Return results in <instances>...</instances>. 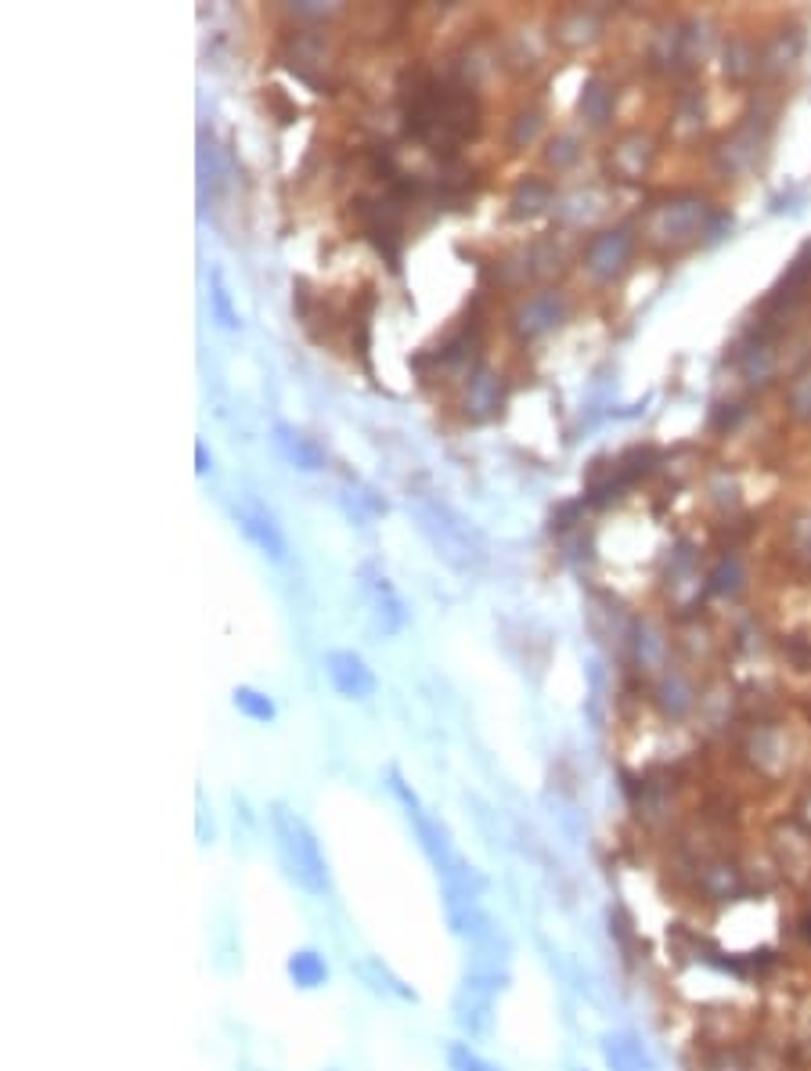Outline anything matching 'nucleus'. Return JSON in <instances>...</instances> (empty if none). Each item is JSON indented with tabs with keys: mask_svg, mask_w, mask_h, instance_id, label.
I'll use <instances>...</instances> for the list:
<instances>
[{
	"mask_svg": "<svg viewBox=\"0 0 811 1071\" xmlns=\"http://www.w3.org/2000/svg\"><path fill=\"white\" fill-rule=\"evenodd\" d=\"M267 819H270V838H275V852L281 858L286 877L300 891H307L311 899H325L328 888H332V877H328V858L322 852L317 833L311 830V822L281 802L270 805Z\"/></svg>",
	"mask_w": 811,
	"mask_h": 1071,
	"instance_id": "nucleus-1",
	"label": "nucleus"
},
{
	"mask_svg": "<svg viewBox=\"0 0 811 1071\" xmlns=\"http://www.w3.org/2000/svg\"><path fill=\"white\" fill-rule=\"evenodd\" d=\"M390 791H394L397 802H401L411 830H415V838H419V849H422V855L429 858V866L437 869V877L440 880L455 877L458 869L465 866V858L458 855L455 841H451V830L444 827V822L433 816L426 805H422V797L411 791V786L404 783V775L397 769H390Z\"/></svg>",
	"mask_w": 811,
	"mask_h": 1071,
	"instance_id": "nucleus-2",
	"label": "nucleus"
},
{
	"mask_svg": "<svg viewBox=\"0 0 811 1071\" xmlns=\"http://www.w3.org/2000/svg\"><path fill=\"white\" fill-rule=\"evenodd\" d=\"M415 513H419L422 534L429 538V545L437 549V556L448 563L451 570L469 574V570H476L480 563H484V549H480V541L448 509V505H440V502H419Z\"/></svg>",
	"mask_w": 811,
	"mask_h": 1071,
	"instance_id": "nucleus-3",
	"label": "nucleus"
},
{
	"mask_svg": "<svg viewBox=\"0 0 811 1071\" xmlns=\"http://www.w3.org/2000/svg\"><path fill=\"white\" fill-rule=\"evenodd\" d=\"M234 524H239V531H242L245 538H250L253 545L261 549L267 559L286 563L289 541H286V534H281V527H278V520H275V513H270L261 498H253V494H245V498L234 502Z\"/></svg>",
	"mask_w": 811,
	"mask_h": 1071,
	"instance_id": "nucleus-4",
	"label": "nucleus"
},
{
	"mask_svg": "<svg viewBox=\"0 0 811 1071\" xmlns=\"http://www.w3.org/2000/svg\"><path fill=\"white\" fill-rule=\"evenodd\" d=\"M325 675L332 682V689L347 700H368L379 689V678L368 667L361 653L354 650H332L325 657Z\"/></svg>",
	"mask_w": 811,
	"mask_h": 1071,
	"instance_id": "nucleus-5",
	"label": "nucleus"
},
{
	"mask_svg": "<svg viewBox=\"0 0 811 1071\" xmlns=\"http://www.w3.org/2000/svg\"><path fill=\"white\" fill-rule=\"evenodd\" d=\"M364 595H368V610H372V621L375 628L383 635H401L408 628V610L401 603V595L394 592V585L386 574H379L375 567H364Z\"/></svg>",
	"mask_w": 811,
	"mask_h": 1071,
	"instance_id": "nucleus-6",
	"label": "nucleus"
},
{
	"mask_svg": "<svg viewBox=\"0 0 811 1071\" xmlns=\"http://www.w3.org/2000/svg\"><path fill=\"white\" fill-rule=\"evenodd\" d=\"M354 974L372 988L375 996H386V999H394V1003H419L415 988H411L383 956H358Z\"/></svg>",
	"mask_w": 811,
	"mask_h": 1071,
	"instance_id": "nucleus-7",
	"label": "nucleus"
},
{
	"mask_svg": "<svg viewBox=\"0 0 811 1071\" xmlns=\"http://www.w3.org/2000/svg\"><path fill=\"white\" fill-rule=\"evenodd\" d=\"M275 447L292 469H303V473H317V469H325V462H328L325 447L314 437H307L303 430L289 426V422H278L275 426Z\"/></svg>",
	"mask_w": 811,
	"mask_h": 1071,
	"instance_id": "nucleus-8",
	"label": "nucleus"
},
{
	"mask_svg": "<svg viewBox=\"0 0 811 1071\" xmlns=\"http://www.w3.org/2000/svg\"><path fill=\"white\" fill-rule=\"evenodd\" d=\"M562 314H567V303H562V297L556 289H545V292H537V297H531L523 303L520 311H516V333L526 336V339H534L541 333H548V328H556L562 322Z\"/></svg>",
	"mask_w": 811,
	"mask_h": 1071,
	"instance_id": "nucleus-9",
	"label": "nucleus"
},
{
	"mask_svg": "<svg viewBox=\"0 0 811 1071\" xmlns=\"http://www.w3.org/2000/svg\"><path fill=\"white\" fill-rule=\"evenodd\" d=\"M286 974L300 992H314V988L328 985V960L317 949H296V952H289Z\"/></svg>",
	"mask_w": 811,
	"mask_h": 1071,
	"instance_id": "nucleus-10",
	"label": "nucleus"
},
{
	"mask_svg": "<svg viewBox=\"0 0 811 1071\" xmlns=\"http://www.w3.org/2000/svg\"><path fill=\"white\" fill-rule=\"evenodd\" d=\"M501 408V380L495 372L480 369L473 380H469V390H465V411L473 419H487L495 416Z\"/></svg>",
	"mask_w": 811,
	"mask_h": 1071,
	"instance_id": "nucleus-11",
	"label": "nucleus"
},
{
	"mask_svg": "<svg viewBox=\"0 0 811 1071\" xmlns=\"http://www.w3.org/2000/svg\"><path fill=\"white\" fill-rule=\"evenodd\" d=\"M231 703H234V711L245 714V718H250V722L267 725V722H275V718H278L275 700H270L267 693L253 689V686H234V689H231Z\"/></svg>",
	"mask_w": 811,
	"mask_h": 1071,
	"instance_id": "nucleus-12",
	"label": "nucleus"
},
{
	"mask_svg": "<svg viewBox=\"0 0 811 1071\" xmlns=\"http://www.w3.org/2000/svg\"><path fill=\"white\" fill-rule=\"evenodd\" d=\"M209 314H214L217 322H220V328H228V333L242 328V317H239V311H234L231 292L225 286V275H220V267H209Z\"/></svg>",
	"mask_w": 811,
	"mask_h": 1071,
	"instance_id": "nucleus-13",
	"label": "nucleus"
},
{
	"mask_svg": "<svg viewBox=\"0 0 811 1071\" xmlns=\"http://www.w3.org/2000/svg\"><path fill=\"white\" fill-rule=\"evenodd\" d=\"M444 1061H448V1071H501L495 1061H487V1057L465 1039H455L444 1046Z\"/></svg>",
	"mask_w": 811,
	"mask_h": 1071,
	"instance_id": "nucleus-14",
	"label": "nucleus"
},
{
	"mask_svg": "<svg viewBox=\"0 0 811 1071\" xmlns=\"http://www.w3.org/2000/svg\"><path fill=\"white\" fill-rule=\"evenodd\" d=\"M620 261V239L617 234H603L598 242H592V250H588V267L598 270V275H606L609 267H617Z\"/></svg>",
	"mask_w": 811,
	"mask_h": 1071,
	"instance_id": "nucleus-15",
	"label": "nucleus"
},
{
	"mask_svg": "<svg viewBox=\"0 0 811 1071\" xmlns=\"http://www.w3.org/2000/svg\"><path fill=\"white\" fill-rule=\"evenodd\" d=\"M195 462H198V466H195V469H198V473H206V469H209V466H214V458H209V455H206V444H203V441H198V444H195Z\"/></svg>",
	"mask_w": 811,
	"mask_h": 1071,
	"instance_id": "nucleus-16",
	"label": "nucleus"
},
{
	"mask_svg": "<svg viewBox=\"0 0 811 1071\" xmlns=\"http://www.w3.org/2000/svg\"><path fill=\"white\" fill-rule=\"evenodd\" d=\"M325 1071H339V1068H325Z\"/></svg>",
	"mask_w": 811,
	"mask_h": 1071,
	"instance_id": "nucleus-17",
	"label": "nucleus"
}]
</instances>
